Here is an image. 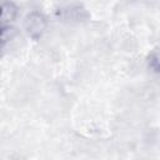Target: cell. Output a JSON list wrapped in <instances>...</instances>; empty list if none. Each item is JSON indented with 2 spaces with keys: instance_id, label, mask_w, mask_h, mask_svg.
<instances>
[{
  "instance_id": "1",
  "label": "cell",
  "mask_w": 160,
  "mask_h": 160,
  "mask_svg": "<svg viewBox=\"0 0 160 160\" xmlns=\"http://www.w3.org/2000/svg\"><path fill=\"white\" fill-rule=\"evenodd\" d=\"M24 26L30 38L38 39L42 35V32L46 29V19L42 14L38 11H32L26 16Z\"/></svg>"
},
{
  "instance_id": "2",
  "label": "cell",
  "mask_w": 160,
  "mask_h": 160,
  "mask_svg": "<svg viewBox=\"0 0 160 160\" xmlns=\"http://www.w3.org/2000/svg\"><path fill=\"white\" fill-rule=\"evenodd\" d=\"M18 15V8L11 1H5L1 5V24L10 25Z\"/></svg>"
},
{
  "instance_id": "3",
  "label": "cell",
  "mask_w": 160,
  "mask_h": 160,
  "mask_svg": "<svg viewBox=\"0 0 160 160\" xmlns=\"http://www.w3.org/2000/svg\"><path fill=\"white\" fill-rule=\"evenodd\" d=\"M16 35V29L11 25H1V45L5 46L8 41H10Z\"/></svg>"
}]
</instances>
